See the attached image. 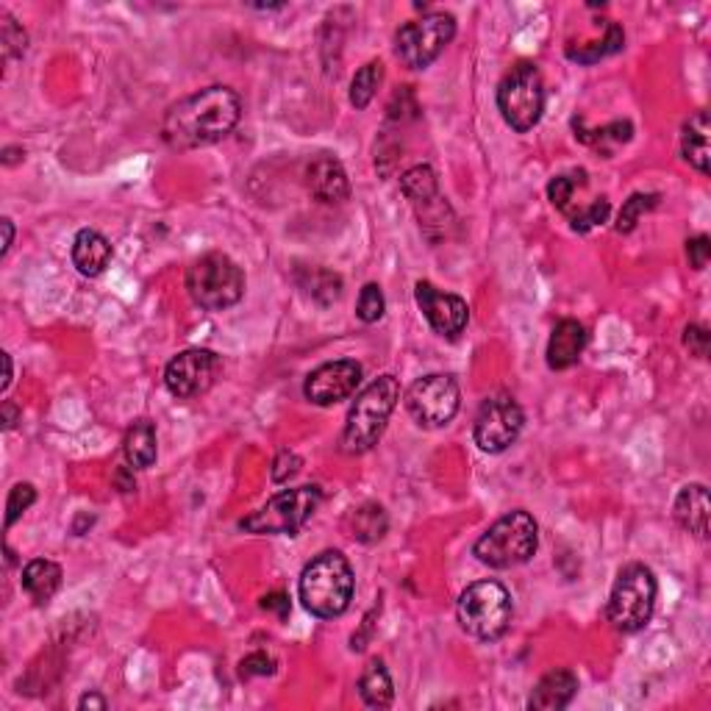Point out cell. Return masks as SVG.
Here are the masks:
<instances>
[{
    "instance_id": "obj_11",
    "label": "cell",
    "mask_w": 711,
    "mask_h": 711,
    "mask_svg": "<svg viewBox=\"0 0 711 711\" xmlns=\"http://www.w3.org/2000/svg\"><path fill=\"white\" fill-rule=\"evenodd\" d=\"M400 190H403L406 201L411 203V209L418 215L425 237L431 242L448 240L450 228L456 226V215L439 192L436 172L429 165H414L400 176Z\"/></svg>"
},
{
    "instance_id": "obj_41",
    "label": "cell",
    "mask_w": 711,
    "mask_h": 711,
    "mask_svg": "<svg viewBox=\"0 0 711 711\" xmlns=\"http://www.w3.org/2000/svg\"><path fill=\"white\" fill-rule=\"evenodd\" d=\"M20 418H23V409H20L14 400H3V406H0V423H3V431H12L14 425L20 423Z\"/></svg>"
},
{
    "instance_id": "obj_42",
    "label": "cell",
    "mask_w": 711,
    "mask_h": 711,
    "mask_svg": "<svg viewBox=\"0 0 711 711\" xmlns=\"http://www.w3.org/2000/svg\"><path fill=\"white\" fill-rule=\"evenodd\" d=\"M79 709H98V711H106V709H109V703H106L104 695L89 692V695H84V698L79 700Z\"/></svg>"
},
{
    "instance_id": "obj_6",
    "label": "cell",
    "mask_w": 711,
    "mask_h": 711,
    "mask_svg": "<svg viewBox=\"0 0 711 711\" xmlns=\"http://www.w3.org/2000/svg\"><path fill=\"white\" fill-rule=\"evenodd\" d=\"M323 503V490L314 484L294 486L273 495L262 509L240 522L242 531L256 537H298Z\"/></svg>"
},
{
    "instance_id": "obj_16",
    "label": "cell",
    "mask_w": 711,
    "mask_h": 711,
    "mask_svg": "<svg viewBox=\"0 0 711 711\" xmlns=\"http://www.w3.org/2000/svg\"><path fill=\"white\" fill-rule=\"evenodd\" d=\"M359 384H362V364L353 359H337V362L320 364L317 370L309 373L303 395L314 406H337L353 398Z\"/></svg>"
},
{
    "instance_id": "obj_28",
    "label": "cell",
    "mask_w": 711,
    "mask_h": 711,
    "mask_svg": "<svg viewBox=\"0 0 711 711\" xmlns=\"http://www.w3.org/2000/svg\"><path fill=\"white\" fill-rule=\"evenodd\" d=\"M623 45H626V32H623L617 23H612V20H608L606 37L595 39V43L578 45V48H570V45H567V59H573V62H578V64H595V62H601V59H606V56L619 53V50H623Z\"/></svg>"
},
{
    "instance_id": "obj_12",
    "label": "cell",
    "mask_w": 711,
    "mask_h": 711,
    "mask_svg": "<svg viewBox=\"0 0 711 711\" xmlns=\"http://www.w3.org/2000/svg\"><path fill=\"white\" fill-rule=\"evenodd\" d=\"M547 197L570 220L573 231L578 233L592 231V228L606 222L608 215H612L608 197L589 192L587 170H570L553 178L551 184H547Z\"/></svg>"
},
{
    "instance_id": "obj_27",
    "label": "cell",
    "mask_w": 711,
    "mask_h": 711,
    "mask_svg": "<svg viewBox=\"0 0 711 711\" xmlns=\"http://www.w3.org/2000/svg\"><path fill=\"white\" fill-rule=\"evenodd\" d=\"M123 454L134 470H147L154 467L159 445H156V425L150 420H136L123 439Z\"/></svg>"
},
{
    "instance_id": "obj_18",
    "label": "cell",
    "mask_w": 711,
    "mask_h": 711,
    "mask_svg": "<svg viewBox=\"0 0 711 711\" xmlns=\"http://www.w3.org/2000/svg\"><path fill=\"white\" fill-rule=\"evenodd\" d=\"M306 186L314 201L320 203H342L350 195V181L342 161L337 156L320 154L306 170Z\"/></svg>"
},
{
    "instance_id": "obj_33",
    "label": "cell",
    "mask_w": 711,
    "mask_h": 711,
    "mask_svg": "<svg viewBox=\"0 0 711 711\" xmlns=\"http://www.w3.org/2000/svg\"><path fill=\"white\" fill-rule=\"evenodd\" d=\"M384 309H387V301H384V292H381L378 284H364L362 294H359V306H356L359 320L367 325L378 323L384 317Z\"/></svg>"
},
{
    "instance_id": "obj_5",
    "label": "cell",
    "mask_w": 711,
    "mask_h": 711,
    "mask_svg": "<svg viewBox=\"0 0 711 711\" xmlns=\"http://www.w3.org/2000/svg\"><path fill=\"white\" fill-rule=\"evenodd\" d=\"M461 631L481 642H497L509 631L515 606H511L509 589L497 581H475L465 589L456 603Z\"/></svg>"
},
{
    "instance_id": "obj_8",
    "label": "cell",
    "mask_w": 711,
    "mask_h": 711,
    "mask_svg": "<svg viewBox=\"0 0 711 711\" xmlns=\"http://www.w3.org/2000/svg\"><path fill=\"white\" fill-rule=\"evenodd\" d=\"M656 595L659 583L653 570L639 565V562L626 565L619 570L617 581L612 587V595H608V623L623 634L642 631L650 623V617H653Z\"/></svg>"
},
{
    "instance_id": "obj_34",
    "label": "cell",
    "mask_w": 711,
    "mask_h": 711,
    "mask_svg": "<svg viewBox=\"0 0 711 711\" xmlns=\"http://www.w3.org/2000/svg\"><path fill=\"white\" fill-rule=\"evenodd\" d=\"M0 20H3V23H0L3 56H7V62H9V59H17V56L25 53V48H28V34H25L23 28H20V25L14 23V20L9 17L7 12L0 14Z\"/></svg>"
},
{
    "instance_id": "obj_35",
    "label": "cell",
    "mask_w": 711,
    "mask_h": 711,
    "mask_svg": "<svg viewBox=\"0 0 711 711\" xmlns=\"http://www.w3.org/2000/svg\"><path fill=\"white\" fill-rule=\"evenodd\" d=\"M34 501H37V490L32 484H14L7 501V528H12L25 511L32 509Z\"/></svg>"
},
{
    "instance_id": "obj_39",
    "label": "cell",
    "mask_w": 711,
    "mask_h": 711,
    "mask_svg": "<svg viewBox=\"0 0 711 711\" xmlns=\"http://www.w3.org/2000/svg\"><path fill=\"white\" fill-rule=\"evenodd\" d=\"M709 256H711V240L706 237V233H698V237L687 240V258L692 270H703L706 264H709Z\"/></svg>"
},
{
    "instance_id": "obj_30",
    "label": "cell",
    "mask_w": 711,
    "mask_h": 711,
    "mask_svg": "<svg viewBox=\"0 0 711 711\" xmlns=\"http://www.w3.org/2000/svg\"><path fill=\"white\" fill-rule=\"evenodd\" d=\"M381 81H384V64L381 62H367L359 73L350 81V104L356 109H367L373 104L375 93L381 89Z\"/></svg>"
},
{
    "instance_id": "obj_10",
    "label": "cell",
    "mask_w": 711,
    "mask_h": 711,
    "mask_svg": "<svg viewBox=\"0 0 711 711\" xmlns=\"http://www.w3.org/2000/svg\"><path fill=\"white\" fill-rule=\"evenodd\" d=\"M456 37V17L448 12H431L418 20H409L395 34L398 59L409 70H425L442 56Z\"/></svg>"
},
{
    "instance_id": "obj_17",
    "label": "cell",
    "mask_w": 711,
    "mask_h": 711,
    "mask_svg": "<svg viewBox=\"0 0 711 711\" xmlns=\"http://www.w3.org/2000/svg\"><path fill=\"white\" fill-rule=\"evenodd\" d=\"M414 298H418L420 312L425 314L429 325L439 337L456 339L467 328L470 309H467V301L459 298V294L442 292V289H436L431 281H418Z\"/></svg>"
},
{
    "instance_id": "obj_40",
    "label": "cell",
    "mask_w": 711,
    "mask_h": 711,
    "mask_svg": "<svg viewBox=\"0 0 711 711\" xmlns=\"http://www.w3.org/2000/svg\"><path fill=\"white\" fill-rule=\"evenodd\" d=\"M262 608L264 612H273L278 619H287L292 606H289V598L284 592H270V595L262 598Z\"/></svg>"
},
{
    "instance_id": "obj_24",
    "label": "cell",
    "mask_w": 711,
    "mask_h": 711,
    "mask_svg": "<svg viewBox=\"0 0 711 711\" xmlns=\"http://www.w3.org/2000/svg\"><path fill=\"white\" fill-rule=\"evenodd\" d=\"M709 115L706 111H695L689 117L684 129H680V154L689 165L698 172L709 176V159H711V147H709Z\"/></svg>"
},
{
    "instance_id": "obj_29",
    "label": "cell",
    "mask_w": 711,
    "mask_h": 711,
    "mask_svg": "<svg viewBox=\"0 0 711 711\" xmlns=\"http://www.w3.org/2000/svg\"><path fill=\"white\" fill-rule=\"evenodd\" d=\"M387 511L381 509L378 503H364V506L353 509V515H350V531H353L356 540L364 542V545L378 542L381 537L387 533Z\"/></svg>"
},
{
    "instance_id": "obj_20",
    "label": "cell",
    "mask_w": 711,
    "mask_h": 711,
    "mask_svg": "<svg viewBox=\"0 0 711 711\" xmlns=\"http://www.w3.org/2000/svg\"><path fill=\"white\" fill-rule=\"evenodd\" d=\"M587 348V328L578 320H558L547 342V367L570 370L576 367Z\"/></svg>"
},
{
    "instance_id": "obj_23",
    "label": "cell",
    "mask_w": 711,
    "mask_h": 711,
    "mask_svg": "<svg viewBox=\"0 0 711 711\" xmlns=\"http://www.w3.org/2000/svg\"><path fill=\"white\" fill-rule=\"evenodd\" d=\"M62 587V567L50 558H34L23 567V589L37 606L53 601V595Z\"/></svg>"
},
{
    "instance_id": "obj_32",
    "label": "cell",
    "mask_w": 711,
    "mask_h": 711,
    "mask_svg": "<svg viewBox=\"0 0 711 711\" xmlns=\"http://www.w3.org/2000/svg\"><path fill=\"white\" fill-rule=\"evenodd\" d=\"M659 206V195L656 192H637V195L628 197L626 203H623V212H619L617 217V231L619 233H631L634 228H637V222L642 220V215H648L650 209H656Z\"/></svg>"
},
{
    "instance_id": "obj_25",
    "label": "cell",
    "mask_w": 711,
    "mask_h": 711,
    "mask_svg": "<svg viewBox=\"0 0 711 711\" xmlns=\"http://www.w3.org/2000/svg\"><path fill=\"white\" fill-rule=\"evenodd\" d=\"M573 129H576L578 140L592 147L595 154H601L603 159H612L619 147L631 142L634 136V125L628 123V120H614V123L603 125V129H583L581 120L576 117V120H573Z\"/></svg>"
},
{
    "instance_id": "obj_44",
    "label": "cell",
    "mask_w": 711,
    "mask_h": 711,
    "mask_svg": "<svg viewBox=\"0 0 711 711\" xmlns=\"http://www.w3.org/2000/svg\"><path fill=\"white\" fill-rule=\"evenodd\" d=\"M3 367H7V373H3V384H0V389H3V393H7L9 387H12V356L9 353H3Z\"/></svg>"
},
{
    "instance_id": "obj_21",
    "label": "cell",
    "mask_w": 711,
    "mask_h": 711,
    "mask_svg": "<svg viewBox=\"0 0 711 711\" xmlns=\"http://www.w3.org/2000/svg\"><path fill=\"white\" fill-rule=\"evenodd\" d=\"M673 515L684 531L700 540L709 537V490L703 484H687L673 503Z\"/></svg>"
},
{
    "instance_id": "obj_19",
    "label": "cell",
    "mask_w": 711,
    "mask_h": 711,
    "mask_svg": "<svg viewBox=\"0 0 711 711\" xmlns=\"http://www.w3.org/2000/svg\"><path fill=\"white\" fill-rule=\"evenodd\" d=\"M576 695H578V675L567 667L551 670V673L542 675L540 684L533 687L531 698H528V709L533 711L567 709Z\"/></svg>"
},
{
    "instance_id": "obj_1",
    "label": "cell",
    "mask_w": 711,
    "mask_h": 711,
    "mask_svg": "<svg viewBox=\"0 0 711 711\" xmlns=\"http://www.w3.org/2000/svg\"><path fill=\"white\" fill-rule=\"evenodd\" d=\"M242 117L240 95L228 86H206L165 111L161 140L172 150H197L226 140Z\"/></svg>"
},
{
    "instance_id": "obj_31",
    "label": "cell",
    "mask_w": 711,
    "mask_h": 711,
    "mask_svg": "<svg viewBox=\"0 0 711 711\" xmlns=\"http://www.w3.org/2000/svg\"><path fill=\"white\" fill-rule=\"evenodd\" d=\"M309 281H301V287L312 294L314 301L323 303V306H332L342 298V278L332 270H323V267H314V270L306 273Z\"/></svg>"
},
{
    "instance_id": "obj_38",
    "label": "cell",
    "mask_w": 711,
    "mask_h": 711,
    "mask_svg": "<svg viewBox=\"0 0 711 711\" xmlns=\"http://www.w3.org/2000/svg\"><path fill=\"white\" fill-rule=\"evenodd\" d=\"M684 348L695 356V359H706L709 356V328L698 323H689L684 328Z\"/></svg>"
},
{
    "instance_id": "obj_13",
    "label": "cell",
    "mask_w": 711,
    "mask_h": 711,
    "mask_svg": "<svg viewBox=\"0 0 711 711\" xmlns=\"http://www.w3.org/2000/svg\"><path fill=\"white\" fill-rule=\"evenodd\" d=\"M461 406L459 384L454 375L431 373L418 378L406 393V409L423 429H442L456 418Z\"/></svg>"
},
{
    "instance_id": "obj_9",
    "label": "cell",
    "mask_w": 711,
    "mask_h": 711,
    "mask_svg": "<svg viewBox=\"0 0 711 711\" xmlns=\"http://www.w3.org/2000/svg\"><path fill=\"white\" fill-rule=\"evenodd\" d=\"M497 109L517 134H528L545 111V81L533 62H520L497 86Z\"/></svg>"
},
{
    "instance_id": "obj_15",
    "label": "cell",
    "mask_w": 711,
    "mask_h": 711,
    "mask_svg": "<svg viewBox=\"0 0 711 711\" xmlns=\"http://www.w3.org/2000/svg\"><path fill=\"white\" fill-rule=\"evenodd\" d=\"M222 362L215 350L190 348L172 356L165 367V387L172 398L192 400L209 393L220 375Z\"/></svg>"
},
{
    "instance_id": "obj_3",
    "label": "cell",
    "mask_w": 711,
    "mask_h": 711,
    "mask_svg": "<svg viewBox=\"0 0 711 711\" xmlns=\"http://www.w3.org/2000/svg\"><path fill=\"white\" fill-rule=\"evenodd\" d=\"M398 400L400 384L395 375H381L370 387H364L362 393L356 395L353 406L348 411V420H345L342 439H339L345 454L359 456L373 450L381 436H384V431H387V423L393 418Z\"/></svg>"
},
{
    "instance_id": "obj_7",
    "label": "cell",
    "mask_w": 711,
    "mask_h": 711,
    "mask_svg": "<svg viewBox=\"0 0 711 711\" xmlns=\"http://www.w3.org/2000/svg\"><path fill=\"white\" fill-rule=\"evenodd\" d=\"M186 292L206 312H226L245 294V273L226 253H206L186 270Z\"/></svg>"
},
{
    "instance_id": "obj_2",
    "label": "cell",
    "mask_w": 711,
    "mask_h": 711,
    "mask_svg": "<svg viewBox=\"0 0 711 711\" xmlns=\"http://www.w3.org/2000/svg\"><path fill=\"white\" fill-rule=\"evenodd\" d=\"M353 567L339 551H323L301 573L298 595L303 608L320 619L342 617L353 601Z\"/></svg>"
},
{
    "instance_id": "obj_14",
    "label": "cell",
    "mask_w": 711,
    "mask_h": 711,
    "mask_svg": "<svg viewBox=\"0 0 711 711\" xmlns=\"http://www.w3.org/2000/svg\"><path fill=\"white\" fill-rule=\"evenodd\" d=\"M522 425H526V414L520 403L511 395H492L475 414L472 439L484 454H503L520 439Z\"/></svg>"
},
{
    "instance_id": "obj_43",
    "label": "cell",
    "mask_w": 711,
    "mask_h": 711,
    "mask_svg": "<svg viewBox=\"0 0 711 711\" xmlns=\"http://www.w3.org/2000/svg\"><path fill=\"white\" fill-rule=\"evenodd\" d=\"M12 242H14V226H12V220H3V251H0V256H7L9 253V248H12Z\"/></svg>"
},
{
    "instance_id": "obj_22",
    "label": "cell",
    "mask_w": 711,
    "mask_h": 711,
    "mask_svg": "<svg viewBox=\"0 0 711 711\" xmlns=\"http://www.w3.org/2000/svg\"><path fill=\"white\" fill-rule=\"evenodd\" d=\"M111 262V245L104 233L95 228H84L75 233L73 240V264L75 270L86 278H98L100 273L109 267Z\"/></svg>"
},
{
    "instance_id": "obj_4",
    "label": "cell",
    "mask_w": 711,
    "mask_h": 711,
    "mask_svg": "<svg viewBox=\"0 0 711 711\" xmlns=\"http://www.w3.org/2000/svg\"><path fill=\"white\" fill-rule=\"evenodd\" d=\"M540 547V526L528 511L517 509L492 522L472 545V556L492 570H511L526 565Z\"/></svg>"
},
{
    "instance_id": "obj_26",
    "label": "cell",
    "mask_w": 711,
    "mask_h": 711,
    "mask_svg": "<svg viewBox=\"0 0 711 711\" xmlns=\"http://www.w3.org/2000/svg\"><path fill=\"white\" fill-rule=\"evenodd\" d=\"M359 695H362L364 703L370 709H389L395 700V687H393V675H389L387 664L381 659H370L367 667L362 670V678H359Z\"/></svg>"
},
{
    "instance_id": "obj_36",
    "label": "cell",
    "mask_w": 711,
    "mask_h": 711,
    "mask_svg": "<svg viewBox=\"0 0 711 711\" xmlns=\"http://www.w3.org/2000/svg\"><path fill=\"white\" fill-rule=\"evenodd\" d=\"M273 673H276V659L267 656L264 650H256V653H251V656H245L240 662V675L245 680L258 678V675H273Z\"/></svg>"
},
{
    "instance_id": "obj_37",
    "label": "cell",
    "mask_w": 711,
    "mask_h": 711,
    "mask_svg": "<svg viewBox=\"0 0 711 711\" xmlns=\"http://www.w3.org/2000/svg\"><path fill=\"white\" fill-rule=\"evenodd\" d=\"M301 456L292 454V450H281V454L276 456V461H273V481H276V484H287L289 479H294V475L301 472Z\"/></svg>"
}]
</instances>
